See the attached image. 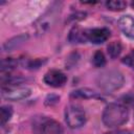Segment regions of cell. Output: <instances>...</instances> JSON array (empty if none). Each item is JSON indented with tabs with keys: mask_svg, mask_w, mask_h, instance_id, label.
<instances>
[{
	"mask_svg": "<svg viewBox=\"0 0 134 134\" xmlns=\"http://www.w3.org/2000/svg\"><path fill=\"white\" fill-rule=\"evenodd\" d=\"M128 109L126 106L117 103L110 104L103 112V122L109 128L121 126L128 120Z\"/></svg>",
	"mask_w": 134,
	"mask_h": 134,
	"instance_id": "obj_1",
	"label": "cell"
},
{
	"mask_svg": "<svg viewBox=\"0 0 134 134\" xmlns=\"http://www.w3.org/2000/svg\"><path fill=\"white\" fill-rule=\"evenodd\" d=\"M124 75L117 70H109L98 74L96 83L100 89L107 92H112L119 89L124 84Z\"/></svg>",
	"mask_w": 134,
	"mask_h": 134,
	"instance_id": "obj_2",
	"label": "cell"
},
{
	"mask_svg": "<svg viewBox=\"0 0 134 134\" xmlns=\"http://www.w3.org/2000/svg\"><path fill=\"white\" fill-rule=\"evenodd\" d=\"M60 9H61V3H53L49 9L42 15L37 22L35 23V28L38 35H42L44 32H46L55 22L59 14H60Z\"/></svg>",
	"mask_w": 134,
	"mask_h": 134,
	"instance_id": "obj_3",
	"label": "cell"
},
{
	"mask_svg": "<svg viewBox=\"0 0 134 134\" xmlns=\"http://www.w3.org/2000/svg\"><path fill=\"white\" fill-rule=\"evenodd\" d=\"M65 119L69 128L77 129L86 122V114L77 106H68L65 110Z\"/></svg>",
	"mask_w": 134,
	"mask_h": 134,
	"instance_id": "obj_4",
	"label": "cell"
},
{
	"mask_svg": "<svg viewBox=\"0 0 134 134\" xmlns=\"http://www.w3.org/2000/svg\"><path fill=\"white\" fill-rule=\"evenodd\" d=\"M35 130L37 134H63L61 125L51 118H42L35 126Z\"/></svg>",
	"mask_w": 134,
	"mask_h": 134,
	"instance_id": "obj_5",
	"label": "cell"
},
{
	"mask_svg": "<svg viewBox=\"0 0 134 134\" xmlns=\"http://www.w3.org/2000/svg\"><path fill=\"white\" fill-rule=\"evenodd\" d=\"M30 95V89L27 87H7L2 89V96L8 100H20Z\"/></svg>",
	"mask_w": 134,
	"mask_h": 134,
	"instance_id": "obj_6",
	"label": "cell"
},
{
	"mask_svg": "<svg viewBox=\"0 0 134 134\" xmlns=\"http://www.w3.org/2000/svg\"><path fill=\"white\" fill-rule=\"evenodd\" d=\"M67 81V76L60 70H50L44 76V82L51 87H62Z\"/></svg>",
	"mask_w": 134,
	"mask_h": 134,
	"instance_id": "obj_7",
	"label": "cell"
},
{
	"mask_svg": "<svg viewBox=\"0 0 134 134\" xmlns=\"http://www.w3.org/2000/svg\"><path fill=\"white\" fill-rule=\"evenodd\" d=\"M109 37H110V30L105 27L87 30V39L94 44L104 43L109 39Z\"/></svg>",
	"mask_w": 134,
	"mask_h": 134,
	"instance_id": "obj_8",
	"label": "cell"
},
{
	"mask_svg": "<svg viewBox=\"0 0 134 134\" xmlns=\"http://www.w3.org/2000/svg\"><path fill=\"white\" fill-rule=\"evenodd\" d=\"M121 31L129 38H134V19L129 16H122L118 21Z\"/></svg>",
	"mask_w": 134,
	"mask_h": 134,
	"instance_id": "obj_9",
	"label": "cell"
},
{
	"mask_svg": "<svg viewBox=\"0 0 134 134\" xmlns=\"http://www.w3.org/2000/svg\"><path fill=\"white\" fill-rule=\"evenodd\" d=\"M87 39V30L82 29L77 26L73 27L69 32V41L71 43H83L86 42Z\"/></svg>",
	"mask_w": 134,
	"mask_h": 134,
	"instance_id": "obj_10",
	"label": "cell"
},
{
	"mask_svg": "<svg viewBox=\"0 0 134 134\" xmlns=\"http://www.w3.org/2000/svg\"><path fill=\"white\" fill-rule=\"evenodd\" d=\"M27 39V36L26 35H20L18 37H15L10 40H8L4 45H3V49L5 51H12L13 49L17 48L18 46H20L23 42H25Z\"/></svg>",
	"mask_w": 134,
	"mask_h": 134,
	"instance_id": "obj_11",
	"label": "cell"
},
{
	"mask_svg": "<svg viewBox=\"0 0 134 134\" xmlns=\"http://www.w3.org/2000/svg\"><path fill=\"white\" fill-rule=\"evenodd\" d=\"M70 96L72 98H91V97H97V94L93 90H90L88 88H82L73 91Z\"/></svg>",
	"mask_w": 134,
	"mask_h": 134,
	"instance_id": "obj_12",
	"label": "cell"
},
{
	"mask_svg": "<svg viewBox=\"0 0 134 134\" xmlns=\"http://www.w3.org/2000/svg\"><path fill=\"white\" fill-rule=\"evenodd\" d=\"M107 49H108L109 55H110L112 59H115V58L118 57L119 53L121 52V44H120L118 41H113V42H111V43L108 45Z\"/></svg>",
	"mask_w": 134,
	"mask_h": 134,
	"instance_id": "obj_13",
	"label": "cell"
},
{
	"mask_svg": "<svg viewBox=\"0 0 134 134\" xmlns=\"http://www.w3.org/2000/svg\"><path fill=\"white\" fill-rule=\"evenodd\" d=\"M106 6L108 7V9L116 12V10H122L124 8H126L127 3L126 1H121V0H111L106 2Z\"/></svg>",
	"mask_w": 134,
	"mask_h": 134,
	"instance_id": "obj_14",
	"label": "cell"
},
{
	"mask_svg": "<svg viewBox=\"0 0 134 134\" xmlns=\"http://www.w3.org/2000/svg\"><path fill=\"white\" fill-rule=\"evenodd\" d=\"M12 114H13V110H12L10 107H8V106L1 107V110H0V118H1V125L2 126H4L5 122H7L10 119Z\"/></svg>",
	"mask_w": 134,
	"mask_h": 134,
	"instance_id": "obj_15",
	"label": "cell"
},
{
	"mask_svg": "<svg viewBox=\"0 0 134 134\" xmlns=\"http://www.w3.org/2000/svg\"><path fill=\"white\" fill-rule=\"evenodd\" d=\"M92 62H93L94 66H96V67H103L106 64V59H105L104 53L100 50H97L94 53V55H93Z\"/></svg>",
	"mask_w": 134,
	"mask_h": 134,
	"instance_id": "obj_16",
	"label": "cell"
},
{
	"mask_svg": "<svg viewBox=\"0 0 134 134\" xmlns=\"http://www.w3.org/2000/svg\"><path fill=\"white\" fill-rule=\"evenodd\" d=\"M17 65V62L15 60H13L12 58H7L5 60H2L1 62V71H9L12 69L15 68V66Z\"/></svg>",
	"mask_w": 134,
	"mask_h": 134,
	"instance_id": "obj_17",
	"label": "cell"
},
{
	"mask_svg": "<svg viewBox=\"0 0 134 134\" xmlns=\"http://www.w3.org/2000/svg\"><path fill=\"white\" fill-rule=\"evenodd\" d=\"M121 61L124 64H126L129 67H131L132 69H134V49H132L126 57H124V59Z\"/></svg>",
	"mask_w": 134,
	"mask_h": 134,
	"instance_id": "obj_18",
	"label": "cell"
}]
</instances>
